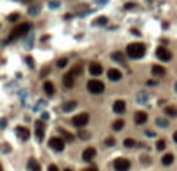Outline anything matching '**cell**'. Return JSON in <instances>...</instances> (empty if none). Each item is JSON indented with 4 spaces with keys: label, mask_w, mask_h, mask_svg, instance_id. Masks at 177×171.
<instances>
[{
    "label": "cell",
    "mask_w": 177,
    "mask_h": 171,
    "mask_svg": "<svg viewBox=\"0 0 177 171\" xmlns=\"http://www.w3.org/2000/svg\"><path fill=\"white\" fill-rule=\"evenodd\" d=\"M7 19H9L10 23H12V21H18V19H19V14H10Z\"/></svg>",
    "instance_id": "d6a6232c"
},
{
    "label": "cell",
    "mask_w": 177,
    "mask_h": 171,
    "mask_svg": "<svg viewBox=\"0 0 177 171\" xmlns=\"http://www.w3.org/2000/svg\"><path fill=\"white\" fill-rule=\"evenodd\" d=\"M165 147H167L165 140H158L156 141V149H158V150H165Z\"/></svg>",
    "instance_id": "4316f807"
},
{
    "label": "cell",
    "mask_w": 177,
    "mask_h": 171,
    "mask_svg": "<svg viewBox=\"0 0 177 171\" xmlns=\"http://www.w3.org/2000/svg\"><path fill=\"white\" fill-rule=\"evenodd\" d=\"M78 136L82 138V140H88V136H90V134H88L87 131H80V133H78Z\"/></svg>",
    "instance_id": "4dcf8cb0"
},
{
    "label": "cell",
    "mask_w": 177,
    "mask_h": 171,
    "mask_svg": "<svg viewBox=\"0 0 177 171\" xmlns=\"http://www.w3.org/2000/svg\"><path fill=\"white\" fill-rule=\"evenodd\" d=\"M64 171H73V170H71V168H66V170H64Z\"/></svg>",
    "instance_id": "60d3db41"
},
{
    "label": "cell",
    "mask_w": 177,
    "mask_h": 171,
    "mask_svg": "<svg viewBox=\"0 0 177 171\" xmlns=\"http://www.w3.org/2000/svg\"><path fill=\"white\" fill-rule=\"evenodd\" d=\"M104 143H106V147H113V145L117 143V140H115V138H108V140L104 141Z\"/></svg>",
    "instance_id": "1f68e13d"
},
{
    "label": "cell",
    "mask_w": 177,
    "mask_h": 171,
    "mask_svg": "<svg viewBox=\"0 0 177 171\" xmlns=\"http://www.w3.org/2000/svg\"><path fill=\"white\" fill-rule=\"evenodd\" d=\"M49 119V114H42V121H47Z\"/></svg>",
    "instance_id": "f35d334b"
},
{
    "label": "cell",
    "mask_w": 177,
    "mask_h": 171,
    "mask_svg": "<svg viewBox=\"0 0 177 171\" xmlns=\"http://www.w3.org/2000/svg\"><path fill=\"white\" fill-rule=\"evenodd\" d=\"M26 61H28L29 66H33V58H29V56H28V58H26Z\"/></svg>",
    "instance_id": "74e56055"
},
{
    "label": "cell",
    "mask_w": 177,
    "mask_h": 171,
    "mask_svg": "<svg viewBox=\"0 0 177 171\" xmlns=\"http://www.w3.org/2000/svg\"><path fill=\"white\" fill-rule=\"evenodd\" d=\"M47 171H59V168L56 166V164H50L49 168H47Z\"/></svg>",
    "instance_id": "836d02e7"
},
{
    "label": "cell",
    "mask_w": 177,
    "mask_h": 171,
    "mask_svg": "<svg viewBox=\"0 0 177 171\" xmlns=\"http://www.w3.org/2000/svg\"><path fill=\"white\" fill-rule=\"evenodd\" d=\"M174 141H176V143H177V131H176V133H174Z\"/></svg>",
    "instance_id": "ab89813d"
},
{
    "label": "cell",
    "mask_w": 177,
    "mask_h": 171,
    "mask_svg": "<svg viewBox=\"0 0 177 171\" xmlns=\"http://www.w3.org/2000/svg\"><path fill=\"white\" fill-rule=\"evenodd\" d=\"M123 124H125V122L122 121V119H118V121L113 122V129H115V131H120L122 128H123Z\"/></svg>",
    "instance_id": "d4e9b609"
},
{
    "label": "cell",
    "mask_w": 177,
    "mask_h": 171,
    "mask_svg": "<svg viewBox=\"0 0 177 171\" xmlns=\"http://www.w3.org/2000/svg\"><path fill=\"white\" fill-rule=\"evenodd\" d=\"M123 145H125L127 149H132V147H136L137 143H136V140H132V138H127V140L123 141Z\"/></svg>",
    "instance_id": "484cf974"
},
{
    "label": "cell",
    "mask_w": 177,
    "mask_h": 171,
    "mask_svg": "<svg viewBox=\"0 0 177 171\" xmlns=\"http://www.w3.org/2000/svg\"><path fill=\"white\" fill-rule=\"evenodd\" d=\"M165 114L168 117H177V108L176 107H165Z\"/></svg>",
    "instance_id": "cb8c5ba5"
},
{
    "label": "cell",
    "mask_w": 177,
    "mask_h": 171,
    "mask_svg": "<svg viewBox=\"0 0 177 171\" xmlns=\"http://www.w3.org/2000/svg\"><path fill=\"white\" fill-rule=\"evenodd\" d=\"M63 84H64V87H68V89H71V87L75 86V77H73L71 73H66V75L63 77Z\"/></svg>",
    "instance_id": "9a60e30c"
},
{
    "label": "cell",
    "mask_w": 177,
    "mask_h": 171,
    "mask_svg": "<svg viewBox=\"0 0 177 171\" xmlns=\"http://www.w3.org/2000/svg\"><path fill=\"white\" fill-rule=\"evenodd\" d=\"M87 122H88V114H85V112H82V114L75 115V117L71 119V124H73L75 128H83Z\"/></svg>",
    "instance_id": "5b68a950"
},
{
    "label": "cell",
    "mask_w": 177,
    "mask_h": 171,
    "mask_svg": "<svg viewBox=\"0 0 177 171\" xmlns=\"http://www.w3.org/2000/svg\"><path fill=\"white\" fill-rule=\"evenodd\" d=\"M111 60H115V61H118V63H123V65H125V56H123L122 52H113V54H111Z\"/></svg>",
    "instance_id": "44dd1931"
},
{
    "label": "cell",
    "mask_w": 177,
    "mask_h": 171,
    "mask_svg": "<svg viewBox=\"0 0 177 171\" xmlns=\"http://www.w3.org/2000/svg\"><path fill=\"white\" fill-rule=\"evenodd\" d=\"M61 134H63V136H64V138H66V140H73V134H71V133H66V131L64 129H61Z\"/></svg>",
    "instance_id": "f546056e"
},
{
    "label": "cell",
    "mask_w": 177,
    "mask_h": 171,
    "mask_svg": "<svg viewBox=\"0 0 177 171\" xmlns=\"http://www.w3.org/2000/svg\"><path fill=\"white\" fill-rule=\"evenodd\" d=\"M144 52H146L144 44L132 42V44H128V46H127V56H128V58H132V60H139V58H142V56H144Z\"/></svg>",
    "instance_id": "6da1fadb"
},
{
    "label": "cell",
    "mask_w": 177,
    "mask_h": 171,
    "mask_svg": "<svg viewBox=\"0 0 177 171\" xmlns=\"http://www.w3.org/2000/svg\"><path fill=\"white\" fill-rule=\"evenodd\" d=\"M5 126H7V121H5V119H2V121H0V128H5Z\"/></svg>",
    "instance_id": "8d00e7d4"
},
{
    "label": "cell",
    "mask_w": 177,
    "mask_h": 171,
    "mask_svg": "<svg viewBox=\"0 0 177 171\" xmlns=\"http://www.w3.org/2000/svg\"><path fill=\"white\" fill-rule=\"evenodd\" d=\"M122 77H123V75H122V72L117 70V68H111V70L108 72V79H109L111 82H118Z\"/></svg>",
    "instance_id": "4fadbf2b"
},
{
    "label": "cell",
    "mask_w": 177,
    "mask_h": 171,
    "mask_svg": "<svg viewBox=\"0 0 177 171\" xmlns=\"http://www.w3.org/2000/svg\"><path fill=\"white\" fill-rule=\"evenodd\" d=\"M94 25H96V26H104V25H108V18H106V16L96 18V19H94Z\"/></svg>",
    "instance_id": "7402d4cb"
},
{
    "label": "cell",
    "mask_w": 177,
    "mask_h": 171,
    "mask_svg": "<svg viewBox=\"0 0 177 171\" xmlns=\"http://www.w3.org/2000/svg\"><path fill=\"white\" fill-rule=\"evenodd\" d=\"M75 107H77V101H68V103L63 105V112H71Z\"/></svg>",
    "instance_id": "603a6c76"
},
{
    "label": "cell",
    "mask_w": 177,
    "mask_h": 171,
    "mask_svg": "<svg viewBox=\"0 0 177 171\" xmlns=\"http://www.w3.org/2000/svg\"><path fill=\"white\" fill-rule=\"evenodd\" d=\"M87 89H88V93H92V94H101V93L104 91V84L99 81V79H92V81L87 82Z\"/></svg>",
    "instance_id": "3957f363"
},
{
    "label": "cell",
    "mask_w": 177,
    "mask_h": 171,
    "mask_svg": "<svg viewBox=\"0 0 177 171\" xmlns=\"http://www.w3.org/2000/svg\"><path fill=\"white\" fill-rule=\"evenodd\" d=\"M176 91H177V84H176Z\"/></svg>",
    "instance_id": "7bdbcfd3"
},
{
    "label": "cell",
    "mask_w": 177,
    "mask_h": 171,
    "mask_svg": "<svg viewBox=\"0 0 177 171\" xmlns=\"http://www.w3.org/2000/svg\"><path fill=\"white\" fill-rule=\"evenodd\" d=\"M82 171H99V170H97V166H88V168H85Z\"/></svg>",
    "instance_id": "e575fe53"
},
{
    "label": "cell",
    "mask_w": 177,
    "mask_h": 171,
    "mask_svg": "<svg viewBox=\"0 0 177 171\" xmlns=\"http://www.w3.org/2000/svg\"><path fill=\"white\" fill-rule=\"evenodd\" d=\"M16 134H18L19 140H23V141H26L29 138V131H28V128H24V126H18V128H16Z\"/></svg>",
    "instance_id": "30bf717a"
},
{
    "label": "cell",
    "mask_w": 177,
    "mask_h": 171,
    "mask_svg": "<svg viewBox=\"0 0 177 171\" xmlns=\"http://www.w3.org/2000/svg\"><path fill=\"white\" fill-rule=\"evenodd\" d=\"M44 91H45L47 96H54V94H56V87H54V84H52L50 81L44 82Z\"/></svg>",
    "instance_id": "5bb4252c"
},
{
    "label": "cell",
    "mask_w": 177,
    "mask_h": 171,
    "mask_svg": "<svg viewBox=\"0 0 177 171\" xmlns=\"http://www.w3.org/2000/svg\"><path fill=\"white\" fill-rule=\"evenodd\" d=\"M0 171H4V168H2V164H0Z\"/></svg>",
    "instance_id": "b9f144b4"
},
{
    "label": "cell",
    "mask_w": 177,
    "mask_h": 171,
    "mask_svg": "<svg viewBox=\"0 0 177 171\" xmlns=\"http://www.w3.org/2000/svg\"><path fill=\"white\" fill-rule=\"evenodd\" d=\"M113 168H115V171H128L130 170V161L125 157H118L113 161Z\"/></svg>",
    "instance_id": "277c9868"
},
{
    "label": "cell",
    "mask_w": 177,
    "mask_h": 171,
    "mask_svg": "<svg viewBox=\"0 0 177 171\" xmlns=\"http://www.w3.org/2000/svg\"><path fill=\"white\" fill-rule=\"evenodd\" d=\"M49 147L52 149V150H56V152H63L64 150V140L59 138V136H54V138H50L49 140Z\"/></svg>",
    "instance_id": "8992f818"
},
{
    "label": "cell",
    "mask_w": 177,
    "mask_h": 171,
    "mask_svg": "<svg viewBox=\"0 0 177 171\" xmlns=\"http://www.w3.org/2000/svg\"><path fill=\"white\" fill-rule=\"evenodd\" d=\"M28 170L29 171H42L38 161H37L35 157H29V159H28Z\"/></svg>",
    "instance_id": "e0dca14e"
},
{
    "label": "cell",
    "mask_w": 177,
    "mask_h": 171,
    "mask_svg": "<svg viewBox=\"0 0 177 171\" xmlns=\"http://www.w3.org/2000/svg\"><path fill=\"white\" fill-rule=\"evenodd\" d=\"M88 72L92 73V75H101L103 73V66H101V63H96V61H92L90 65H88Z\"/></svg>",
    "instance_id": "8fae6325"
},
{
    "label": "cell",
    "mask_w": 177,
    "mask_h": 171,
    "mask_svg": "<svg viewBox=\"0 0 177 171\" xmlns=\"http://www.w3.org/2000/svg\"><path fill=\"white\" fill-rule=\"evenodd\" d=\"M96 154H97V152H96V149L88 147V149H85V150H83V154H82V159H83L85 162H90L94 157H96Z\"/></svg>",
    "instance_id": "9c48e42d"
},
{
    "label": "cell",
    "mask_w": 177,
    "mask_h": 171,
    "mask_svg": "<svg viewBox=\"0 0 177 171\" xmlns=\"http://www.w3.org/2000/svg\"><path fill=\"white\" fill-rule=\"evenodd\" d=\"M29 30H31V25H29V23H21L18 26H14V30L10 31V35H9L7 40H16V39H19L23 35H26Z\"/></svg>",
    "instance_id": "7a4b0ae2"
},
{
    "label": "cell",
    "mask_w": 177,
    "mask_h": 171,
    "mask_svg": "<svg viewBox=\"0 0 177 171\" xmlns=\"http://www.w3.org/2000/svg\"><path fill=\"white\" fill-rule=\"evenodd\" d=\"M156 58L162 61H170L172 60V54H170V51L165 49V47H158L156 49Z\"/></svg>",
    "instance_id": "52a82bcc"
},
{
    "label": "cell",
    "mask_w": 177,
    "mask_h": 171,
    "mask_svg": "<svg viewBox=\"0 0 177 171\" xmlns=\"http://www.w3.org/2000/svg\"><path fill=\"white\" fill-rule=\"evenodd\" d=\"M151 73L156 75V77H163V75H165V68L160 66V65H153V66H151Z\"/></svg>",
    "instance_id": "ac0fdd59"
},
{
    "label": "cell",
    "mask_w": 177,
    "mask_h": 171,
    "mask_svg": "<svg viewBox=\"0 0 177 171\" xmlns=\"http://www.w3.org/2000/svg\"><path fill=\"white\" fill-rule=\"evenodd\" d=\"M146 121H148L146 112H137V114L134 115V122H136V124H146Z\"/></svg>",
    "instance_id": "2e32d148"
},
{
    "label": "cell",
    "mask_w": 177,
    "mask_h": 171,
    "mask_svg": "<svg viewBox=\"0 0 177 171\" xmlns=\"http://www.w3.org/2000/svg\"><path fill=\"white\" fill-rule=\"evenodd\" d=\"M69 73H71L73 77H78L80 73H82V63H77V65H75V66L69 70Z\"/></svg>",
    "instance_id": "ffe728a7"
},
{
    "label": "cell",
    "mask_w": 177,
    "mask_h": 171,
    "mask_svg": "<svg viewBox=\"0 0 177 171\" xmlns=\"http://www.w3.org/2000/svg\"><path fill=\"white\" fill-rule=\"evenodd\" d=\"M136 7V4H125V9H134Z\"/></svg>",
    "instance_id": "d590c367"
},
{
    "label": "cell",
    "mask_w": 177,
    "mask_h": 171,
    "mask_svg": "<svg viewBox=\"0 0 177 171\" xmlns=\"http://www.w3.org/2000/svg\"><path fill=\"white\" fill-rule=\"evenodd\" d=\"M172 162H174V155H172V154H165V155L162 157V164H163V166H170Z\"/></svg>",
    "instance_id": "d6986e66"
},
{
    "label": "cell",
    "mask_w": 177,
    "mask_h": 171,
    "mask_svg": "<svg viewBox=\"0 0 177 171\" xmlns=\"http://www.w3.org/2000/svg\"><path fill=\"white\" fill-rule=\"evenodd\" d=\"M156 124L160 126V128H167V126H168V121H167V119H156Z\"/></svg>",
    "instance_id": "f1b7e54d"
},
{
    "label": "cell",
    "mask_w": 177,
    "mask_h": 171,
    "mask_svg": "<svg viewBox=\"0 0 177 171\" xmlns=\"http://www.w3.org/2000/svg\"><path fill=\"white\" fill-rule=\"evenodd\" d=\"M113 110L117 112V114H125V110H127L125 101H123V100H117L115 103H113Z\"/></svg>",
    "instance_id": "7c38bea8"
},
{
    "label": "cell",
    "mask_w": 177,
    "mask_h": 171,
    "mask_svg": "<svg viewBox=\"0 0 177 171\" xmlns=\"http://www.w3.org/2000/svg\"><path fill=\"white\" fill-rule=\"evenodd\" d=\"M35 134H37V140L42 141L44 134H45V124H44V121H37V124H35Z\"/></svg>",
    "instance_id": "ba28073f"
},
{
    "label": "cell",
    "mask_w": 177,
    "mask_h": 171,
    "mask_svg": "<svg viewBox=\"0 0 177 171\" xmlns=\"http://www.w3.org/2000/svg\"><path fill=\"white\" fill-rule=\"evenodd\" d=\"M68 65V58H61V60L58 61V68H64Z\"/></svg>",
    "instance_id": "83f0119b"
}]
</instances>
